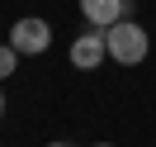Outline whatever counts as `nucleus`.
I'll return each instance as SVG.
<instances>
[{
	"instance_id": "obj_1",
	"label": "nucleus",
	"mask_w": 156,
	"mask_h": 147,
	"mask_svg": "<svg viewBox=\"0 0 156 147\" xmlns=\"http://www.w3.org/2000/svg\"><path fill=\"white\" fill-rule=\"evenodd\" d=\"M104 43H109V57H114L118 67H137V62H147V52H151V33L137 19H123V24H114V29H104Z\"/></svg>"
},
{
	"instance_id": "obj_2",
	"label": "nucleus",
	"mask_w": 156,
	"mask_h": 147,
	"mask_svg": "<svg viewBox=\"0 0 156 147\" xmlns=\"http://www.w3.org/2000/svg\"><path fill=\"white\" fill-rule=\"evenodd\" d=\"M10 48L19 52V57H38V52H48V48H52V24L38 19V14L14 19V29H10Z\"/></svg>"
},
{
	"instance_id": "obj_3",
	"label": "nucleus",
	"mask_w": 156,
	"mask_h": 147,
	"mask_svg": "<svg viewBox=\"0 0 156 147\" xmlns=\"http://www.w3.org/2000/svg\"><path fill=\"white\" fill-rule=\"evenodd\" d=\"M80 14L90 29H114V24L133 19V0H80Z\"/></svg>"
},
{
	"instance_id": "obj_4",
	"label": "nucleus",
	"mask_w": 156,
	"mask_h": 147,
	"mask_svg": "<svg viewBox=\"0 0 156 147\" xmlns=\"http://www.w3.org/2000/svg\"><path fill=\"white\" fill-rule=\"evenodd\" d=\"M109 57V43H104V29H85L76 43H71V67L76 71H95L99 62Z\"/></svg>"
},
{
	"instance_id": "obj_5",
	"label": "nucleus",
	"mask_w": 156,
	"mask_h": 147,
	"mask_svg": "<svg viewBox=\"0 0 156 147\" xmlns=\"http://www.w3.org/2000/svg\"><path fill=\"white\" fill-rule=\"evenodd\" d=\"M14 67H19V52H14L10 43H0V81H5V76H14Z\"/></svg>"
},
{
	"instance_id": "obj_6",
	"label": "nucleus",
	"mask_w": 156,
	"mask_h": 147,
	"mask_svg": "<svg viewBox=\"0 0 156 147\" xmlns=\"http://www.w3.org/2000/svg\"><path fill=\"white\" fill-rule=\"evenodd\" d=\"M0 114H5V95H0Z\"/></svg>"
},
{
	"instance_id": "obj_7",
	"label": "nucleus",
	"mask_w": 156,
	"mask_h": 147,
	"mask_svg": "<svg viewBox=\"0 0 156 147\" xmlns=\"http://www.w3.org/2000/svg\"><path fill=\"white\" fill-rule=\"evenodd\" d=\"M95 147H114V142H95Z\"/></svg>"
},
{
	"instance_id": "obj_8",
	"label": "nucleus",
	"mask_w": 156,
	"mask_h": 147,
	"mask_svg": "<svg viewBox=\"0 0 156 147\" xmlns=\"http://www.w3.org/2000/svg\"><path fill=\"white\" fill-rule=\"evenodd\" d=\"M48 147H66V142H48Z\"/></svg>"
}]
</instances>
